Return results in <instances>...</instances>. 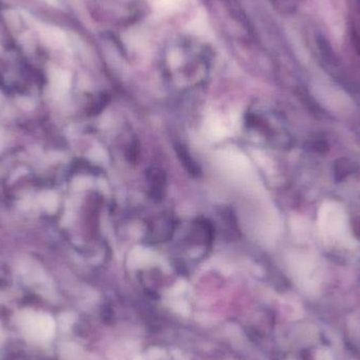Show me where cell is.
I'll use <instances>...</instances> for the list:
<instances>
[{
  "label": "cell",
  "instance_id": "cell-3",
  "mask_svg": "<svg viewBox=\"0 0 360 360\" xmlns=\"http://www.w3.org/2000/svg\"><path fill=\"white\" fill-rule=\"evenodd\" d=\"M44 360H55V359H44Z\"/></svg>",
  "mask_w": 360,
  "mask_h": 360
},
{
  "label": "cell",
  "instance_id": "cell-2",
  "mask_svg": "<svg viewBox=\"0 0 360 360\" xmlns=\"http://www.w3.org/2000/svg\"><path fill=\"white\" fill-rule=\"evenodd\" d=\"M184 0H160V8L165 12H173L181 6Z\"/></svg>",
  "mask_w": 360,
  "mask_h": 360
},
{
  "label": "cell",
  "instance_id": "cell-1",
  "mask_svg": "<svg viewBox=\"0 0 360 360\" xmlns=\"http://www.w3.org/2000/svg\"><path fill=\"white\" fill-rule=\"evenodd\" d=\"M2 360H30L27 351L20 345L12 344L6 349Z\"/></svg>",
  "mask_w": 360,
  "mask_h": 360
}]
</instances>
